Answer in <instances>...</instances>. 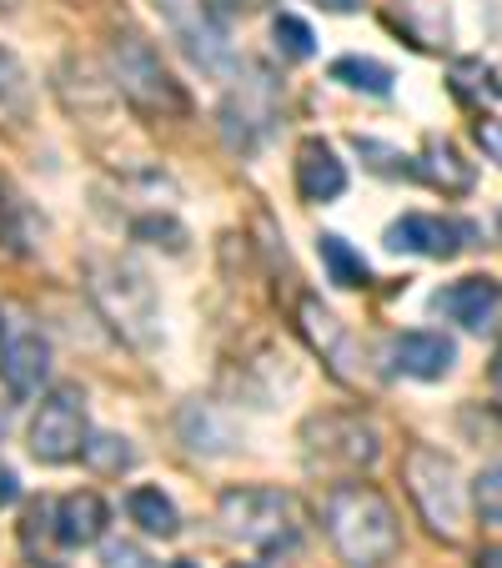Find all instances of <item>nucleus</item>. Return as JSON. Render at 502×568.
I'll return each mask as SVG.
<instances>
[{
    "label": "nucleus",
    "mask_w": 502,
    "mask_h": 568,
    "mask_svg": "<svg viewBox=\"0 0 502 568\" xmlns=\"http://www.w3.org/2000/svg\"><path fill=\"white\" fill-rule=\"evenodd\" d=\"M16 494H21V488H16V473L6 468V463H0V504H11Z\"/></svg>",
    "instance_id": "cd10ccee"
},
{
    "label": "nucleus",
    "mask_w": 502,
    "mask_h": 568,
    "mask_svg": "<svg viewBox=\"0 0 502 568\" xmlns=\"http://www.w3.org/2000/svg\"><path fill=\"white\" fill-rule=\"evenodd\" d=\"M297 192L307 202H337L347 192V166L337 161V151L327 141H301L297 146Z\"/></svg>",
    "instance_id": "4468645a"
},
{
    "label": "nucleus",
    "mask_w": 502,
    "mask_h": 568,
    "mask_svg": "<svg viewBox=\"0 0 502 568\" xmlns=\"http://www.w3.org/2000/svg\"><path fill=\"white\" fill-rule=\"evenodd\" d=\"M327 538L352 568H382L402 548V528H397V508L387 494H377L372 483H337L327 494Z\"/></svg>",
    "instance_id": "f257e3e1"
},
{
    "label": "nucleus",
    "mask_w": 502,
    "mask_h": 568,
    "mask_svg": "<svg viewBox=\"0 0 502 568\" xmlns=\"http://www.w3.org/2000/svg\"><path fill=\"white\" fill-rule=\"evenodd\" d=\"M311 6H321V11H337V16L362 11V0H311Z\"/></svg>",
    "instance_id": "bb28decb"
},
{
    "label": "nucleus",
    "mask_w": 502,
    "mask_h": 568,
    "mask_svg": "<svg viewBox=\"0 0 502 568\" xmlns=\"http://www.w3.org/2000/svg\"><path fill=\"white\" fill-rule=\"evenodd\" d=\"M86 458L96 463L101 473L131 468V448H126V438H91V443H86Z\"/></svg>",
    "instance_id": "5701e85b"
},
{
    "label": "nucleus",
    "mask_w": 502,
    "mask_h": 568,
    "mask_svg": "<svg viewBox=\"0 0 502 568\" xmlns=\"http://www.w3.org/2000/svg\"><path fill=\"white\" fill-rule=\"evenodd\" d=\"M0 377H6L11 397H35L41 383L51 377V343H45L25 317L6 322V337H0Z\"/></svg>",
    "instance_id": "6e6552de"
},
{
    "label": "nucleus",
    "mask_w": 502,
    "mask_h": 568,
    "mask_svg": "<svg viewBox=\"0 0 502 568\" xmlns=\"http://www.w3.org/2000/svg\"><path fill=\"white\" fill-rule=\"evenodd\" d=\"M172 568H196V564H172Z\"/></svg>",
    "instance_id": "2f4dec72"
},
{
    "label": "nucleus",
    "mask_w": 502,
    "mask_h": 568,
    "mask_svg": "<svg viewBox=\"0 0 502 568\" xmlns=\"http://www.w3.org/2000/svg\"><path fill=\"white\" fill-rule=\"evenodd\" d=\"M387 26H392L402 41H412L417 51H442V45L452 41V16L442 0H392Z\"/></svg>",
    "instance_id": "ddd939ff"
},
{
    "label": "nucleus",
    "mask_w": 502,
    "mask_h": 568,
    "mask_svg": "<svg viewBox=\"0 0 502 568\" xmlns=\"http://www.w3.org/2000/svg\"><path fill=\"white\" fill-rule=\"evenodd\" d=\"M272 36H277V51L291 55V61H307V55L317 51V36H311V26L297 21V16H277Z\"/></svg>",
    "instance_id": "412c9836"
},
{
    "label": "nucleus",
    "mask_w": 502,
    "mask_h": 568,
    "mask_svg": "<svg viewBox=\"0 0 502 568\" xmlns=\"http://www.w3.org/2000/svg\"><path fill=\"white\" fill-rule=\"evenodd\" d=\"M472 504H478L482 524H498L502 528V463L488 468L478 483H472Z\"/></svg>",
    "instance_id": "4be33fe9"
},
{
    "label": "nucleus",
    "mask_w": 502,
    "mask_h": 568,
    "mask_svg": "<svg viewBox=\"0 0 502 568\" xmlns=\"http://www.w3.org/2000/svg\"><path fill=\"white\" fill-rule=\"evenodd\" d=\"M222 528L246 548H287L297 544V508L277 488H232L222 494Z\"/></svg>",
    "instance_id": "39448f33"
},
{
    "label": "nucleus",
    "mask_w": 502,
    "mask_h": 568,
    "mask_svg": "<svg viewBox=\"0 0 502 568\" xmlns=\"http://www.w3.org/2000/svg\"><path fill=\"white\" fill-rule=\"evenodd\" d=\"M478 81H492L482 61H458L452 65V91H458L462 101H472V87H478Z\"/></svg>",
    "instance_id": "b1692460"
},
{
    "label": "nucleus",
    "mask_w": 502,
    "mask_h": 568,
    "mask_svg": "<svg viewBox=\"0 0 502 568\" xmlns=\"http://www.w3.org/2000/svg\"><path fill=\"white\" fill-rule=\"evenodd\" d=\"M106 504H101V494H65L61 504H55V538H61L65 548H86L96 544L101 534H106Z\"/></svg>",
    "instance_id": "dca6fc26"
},
{
    "label": "nucleus",
    "mask_w": 502,
    "mask_h": 568,
    "mask_svg": "<svg viewBox=\"0 0 502 568\" xmlns=\"http://www.w3.org/2000/svg\"><path fill=\"white\" fill-rule=\"evenodd\" d=\"M11 6H16V0H0V11H11Z\"/></svg>",
    "instance_id": "7c9ffc66"
},
{
    "label": "nucleus",
    "mask_w": 502,
    "mask_h": 568,
    "mask_svg": "<svg viewBox=\"0 0 502 568\" xmlns=\"http://www.w3.org/2000/svg\"><path fill=\"white\" fill-rule=\"evenodd\" d=\"M25 97H31V87H25L21 61L11 51H0V116H21Z\"/></svg>",
    "instance_id": "aec40b11"
},
{
    "label": "nucleus",
    "mask_w": 502,
    "mask_h": 568,
    "mask_svg": "<svg viewBox=\"0 0 502 568\" xmlns=\"http://www.w3.org/2000/svg\"><path fill=\"white\" fill-rule=\"evenodd\" d=\"M478 146L502 166V121H498V116H482V121H478Z\"/></svg>",
    "instance_id": "a878e982"
},
{
    "label": "nucleus",
    "mask_w": 502,
    "mask_h": 568,
    "mask_svg": "<svg viewBox=\"0 0 502 568\" xmlns=\"http://www.w3.org/2000/svg\"><path fill=\"white\" fill-rule=\"evenodd\" d=\"M417 176H422L432 192H442V196H468L472 182H478L472 161H462V151L452 146V141H442V136H428L422 156H417Z\"/></svg>",
    "instance_id": "2eb2a0df"
},
{
    "label": "nucleus",
    "mask_w": 502,
    "mask_h": 568,
    "mask_svg": "<svg viewBox=\"0 0 502 568\" xmlns=\"http://www.w3.org/2000/svg\"><path fill=\"white\" fill-rule=\"evenodd\" d=\"M331 81H342L352 91H367V97H387L392 91V71L382 61H367V55H342L331 61Z\"/></svg>",
    "instance_id": "6ab92c4d"
},
{
    "label": "nucleus",
    "mask_w": 502,
    "mask_h": 568,
    "mask_svg": "<svg viewBox=\"0 0 502 568\" xmlns=\"http://www.w3.org/2000/svg\"><path fill=\"white\" fill-rule=\"evenodd\" d=\"M407 473V494H412L417 514L428 518V528L442 544H462L468 538V488H462V473L448 453L417 443L402 463Z\"/></svg>",
    "instance_id": "7ed1b4c3"
},
{
    "label": "nucleus",
    "mask_w": 502,
    "mask_h": 568,
    "mask_svg": "<svg viewBox=\"0 0 502 568\" xmlns=\"http://www.w3.org/2000/svg\"><path fill=\"white\" fill-rule=\"evenodd\" d=\"M432 307L448 312L452 322H462L478 337H502V282L492 277H462L448 292L432 297Z\"/></svg>",
    "instance_id": "9d476101"
},
{
    "label": "nucleus",
    "mask_w": 502,
    "mask_h": 568,
    "mask_svg": "<svg viewBox=\"0 0 502 568\" xmlns=\"http://www.w3.org/2000/svg\"><path fill=\"white\" fill-rule=\"evenodd\" d=\"M387 357H392L397 373L417 377V383H438V377L452 373L458 347H452V337H442V333H397L392 343H387Z\"/></svg>",
    "instance_id": "f8f14e48"
},
{
    "label": "nucleus",
    "mask_w": 502,
    "mask_h": 568,
    "mask_svg": "<svg viewBox=\"0 0 502 568\" xmlns=\"http://www.w3.org/2000/svg\"><path fill=\"white\" fill-rule=\"evenodd\" d=\"M86 287L96 297V307L106 312V322L126 337L131 347L151 353L161 343V312H156V287L146 282V272L131 262H91Z\"/></svg>",
    "instance_id": "f03ea898"
},
{
    "label": "nucleus",
    "mask_w": 502,
    "mask_h": 568,
    "mask_svg": "<svg viewBox=\"0 0 502 568\" xmlns=\"http://www.w3.org/2000/svg\"><path fill=\"white\" fill-rule=\"evenodd\" d=\"M462 236H472V226L448 222V216H428V212H407L402 222L387 226V247L392 252H417V257H458Z\"/></svg>",
    "instance_id": "9b49d317"
},
{
    "label": "nucleus",
    "mask_w": 502,
    "mask_h": 568,
    "mask_svg": "<svg viewBox=\"0 0 502 568\" xmlns=\"http://www.w3.org/2000/svg\"><path fill=\"white\" fill-rule=\"evenodd\" d=\"M492 408L502 413V357H498V363H492Z\"/></svg>",
    "instance_id": "c85d7f7f"
},
{
    "label": "nucleus",
    "mask_w": 502,
    "mask_h": 568,
    "mask_svg": "<svg viewBox=\"0 0 502 568\" xmlns=\"http://www.w3.org/2000/svg\"><path fill=\"white\" fill-rule=\"evenodd\" d=\"M307 448L311 458L321 453L327 468H372L377 463V428L362 423L357 413H331V418H311L307 423Z\"/></svg>",
    "instance_id": "0eeeda50"
},
{
    "label": "nucleus",
    "mask_w": 502,
    "mask_h": 568,
    "mask_svg": "<svg viewBox=\"0 0 502 568\" xmlns=\"http://www.w3.org/2000/svg\"><path fill=\"white\" fill-rule=\"evenodd\" d=\"M0 327H6V322H0Z\"/></svg>",
    "instance_id": "473e14b6"
},
{
    "label": "nucleus",
    "mask_w": 502,
    "mask_h": 568,
    "mask_svg": "<svg viewBox=\"0 0 502 568\" xmlns=\"http://www.w3.org/2000/svg\"><path fill=\"white\" fill-rule=\"evenodd\" d=\"M111 81L116 91L141 111V116H186L192 101H186L182 81H172V71L161 65V55L151 51L141 36H116L111 41Z\"/></svg>",
    "instance_id": "20e7f679"
},
{
    "label": "nucleus",
    "mask_w": 502,
    "mask_h": 568,
    "mask_svg": "<svg viewBox=\"0 0 502 568\" xmlns=\"http://www.w3.org/2000/svg\"><path fill=\"white\" fill-rule=\"evenodd\" d=\"M126 514H131V524H141L146 534H156V538L182 534V514H176V504L161 494V488H131Z\"/></svg>",
    "instance_id": "a211bd4d"
},
{
    "label": "nucleus",
    "mask_w": 502,
    "mask_h": 568,
    "mask_svg": "<svg viewBox=\"0 0 502 568\" xmlns=\"http://www.w3.org/2000/svg\"><path fill=\"white\" fill-rule=\"evenodd\" d=\"M297 333L307 337V347L331 367V377L357 383V343L347 333V322L331 307H321V297H301L297 302Z\"/></svg>",
    "instance_id": "1a4fd4ad"
},
{
    "label": "nucleus",
    "mask_w": 502,
    "mask_h": 568,
    "mask_svg": "<svg viewBox=\"0 0 502 568\" xmlns=\"http://www.w3.org/2000/svg\"><path fill=\"white\" fill-rule=\"evenodd\" d=\"M86 443L91 433H86V397H81V387H55L41 403V413L31 418V453L55 468V463L81 458Z\"/></svg>",
    "instance_id": "423d86ee"
},
{
    "label": "nucleus",
    "mask_w": 502,
    "mask_h": 568,
    "mask_svg": "<svg viewBox=\"0 0 502 568\" xmlns=\"http://www.w3.org/2000/svg\"><path fill=\"white\" fill-rule=\"evenodd\" d=\"M478 568H502V548H482V554H478Z\"/></svg>",
    "instance_id": "c756f323"
},
{
    "label": "nucleus",
    "mask_w": 502,
    "mask_h": 568,
    "mask_svg": "<svg viewBox=\"0 0 502 568\" xmlns=\"http://www.w3.org/2000/svg\"><path fill=\"white\" fill-rule=\"evenodd\" d=\"M101 558H106V568H151V558L136 544H111Z\"/></svg>",
    "instance_id": "393cba45"
},
{
    "label": "nucleus",
    "mask_w": 502,
    "mask_h": 568,
    "mask_svg": "<svg viewBox=\"0 0 502 568\" xmlns=\"http://www.w3.org/2000/svg\"><path fill=\"white\" fill-rule=\"evenodd\" d=\"M317 257H321V267H327V277L337 282V287H352L357 292V287H367V282H372L367 257L347 247V236H337V232H321L317 236Z\"/></svg>",
    "instance_id": "f3484780"
}]
</instances>
